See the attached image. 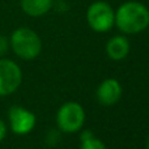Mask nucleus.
Here are the masks:
<instances>
[{
  "label": "nucleus",
  "instance_id": "obj_1",
  "mask_svg": "<svg viewBox=\"0 0 149 149\" xmlns=\"http://www.w3.org/2000/svg\"><path fill=\"white\" fill-rule=\"evenodd\" d=\"M114 22L126 34L140 33L149 25V10L139 1H127L118 8Z\"/></svg>",
  "mask_w": 149,
  "mask_h": 149
},
{
  "label": "nucleus",
  "instance_id": "obj_2",
  "mask_svg": "<svg viewBox=\"0 0 149 149\" xmlns=\"http://www.w3.org/2000/svg\"><path fill=\"white\" fill-rule=\"evenodd\" d=\"M10 47L18 58L31 60L39 55L42 42L38 34L29 28H18L10 36Z\"/></svg>",
  "mask_w": 149,
  "mask_h": 149
},
{
  "label": "nucleus",
  "instance_id": "obj_3",
  "mask_svg": "<svg viewBox=\"0 0 149 149\" xmlns=\"http://www.w3.org/2000/svg\"><path fill=\"white\" fill-rule=\"evenodd\" d=\"M86 20L93 30L98 33H105L113 28L115 21V13L110 4H107L106 1H94L88 8Z\"/></svg>",
  "mask_w": 149,
  "mask_h": 149
},
{
  "label": "nucleus",
  "instance_id": "obj_4",
  "mask_svg": "<svg viewBox=\"0 0 149 149\" xmlns=\"http://www.w3.org/2000/svg\"><path fill=\"white\" fill-rule=\"evenodd\" d=\"M58 126L64 132H77L82 127L85 120L84 109L76 102H68L60 107L58 111Z\"/></svg>",
  "mask_w": 149,
  "mask_h": 149
},
{
  "label": "nucleus",
  "instance_id": "obj_5",
  "mask_svg": "<svg viewBox=\"0 0 149 149\" xmlns=\"http://www.w3.org/2000/svg\"><path fill=\"white\" fill-rule=\"evenodd\" d=\"M22 72L13 60L0 59V95H9L18 89Z\"/></svg>",
  "mask_w": 149,
  "mask_h": 149
},
{
  "label": "nucleus",
  "instance_id": "obj_6",
  "mask_svg": "<svg viewBox=\"0 0 149 149\" xmlns=\"http://www.w3.org/2000/svg\"><path fill=\"white\" fill-rule=\"evenodd\" d=\"M10 130L16 135H26L36 126V115L21 106H12L8 113Z\"/></svg>",
  "mask_w": 149,
  "mask_h": 149
},
{
  "label": "nucleus",
  "instance_id": "obj_7",
  "mask_svg": "<svg viewBox=\"0 0 149 149\" xmlns=\"http://www.w3.org/2000/svg\"><path fill=\"white\" fill-rule=\"evenodd\" d=\"M122 95V86L115 79H107L98 86L97 97L103 105H114Z\"/></svg>",
  "mask_w": 149,
  "mask_h": 149
},
{
  "label": "nucleus",
  "instance_id": "obj_8",
  "mask_svg": "<svg viewBox=\"0 0 149 149\" xmlns=\"http://www.w3.org/2000/svg\"><path fill=\"white\" fill-rule=\"evenodd\" d=\"M106 52H107L109 58H111L113 60L124 59L130 52V43L127 38L120 36L113 37L106 45Z\"/></svg>",
  "mask_w": 149,
  "mask_h": 149
},
{
  "label": "nucleus",
  "instance_id": "obj_9",
  "mask_svg": "<svg viewBox=\"0 0 149 149\" xmlns=\"http://www.w3.org/2000/svg\"><path fill=\"white\" fill-rule=\"evenodd\" d=\"M52 7V0H21V8L28 16L39 17Z\"/></svg>",
  "mask_w": 149,
  "mask_h": 149
},
{
  "label": "nucleus",
  "instance_id": "obj_10",
  "mask_svg": "<svg viewBox=\"0 0 149 149\" xmlns=\"http://www.w3.org/2000/svg\"><path fill=\"white\" fill-rule=\"evenodd\" d=\"M81 149H106V147L103 145L102 141H100L98 139H95L94 136L90 139L82 140Z\"/></svg>",
  "mask_w": 149,
  "mask_h": 149
},
{
  "label": "nucleus",
  "instance_id": "obj_11",
  "mask_svg": "<svg viewBox=\"0 0 149 149\" xmlns=\"http://www.w3.org/2000/svg\"><path fill=\"white\" fill-rule=\"evenodd\" d=\"M9 49V42L4 36H0V58L4 56Z\"/></svg>",
  "mask_w": 149,
  "mask_h": 149
},
{
  "label": "nucleus",
  "instance_id": "obj_12",
  "mask_svg": "<svg viewBox=\"0 0 149 149\" xmlns=\"http://www.w3.org/2000/svg\"><path fill=\"white\" fill-rule=\"evenodd\" d=\"M5 135H7V126H5V123L0 119V141H3Z\"/></svg>",
  "mask_w": 149,
  "mask_h": 149
},
{
  "label": "nucleus",
  "instance_id": "obj_13",
  "mask_svg": "<svg viewBox=\"0 0 149 149\" xmlns=\"http://www.w3.org/2000/svg\"><path fill=\"white\" fill-rule=\"evenodd\" d=\"M90 137H93V134H92V132H89V131H85L84 134H82V136H81V141H82V140L90 139Z\"/></svg>",
  "mask_w": 149,
  "mask_h": 149
},
{
  "label": "nucleus",
  "instance_id": "obj_14",
  "mask_svg": "<svg viewBox=\"0 0 149 149\" xmlns=\"http://www.w3.org/2000/svg\"><path fill=\"white\" fill-rule=\"evenodd\" d=\"M147 149H149V139H148V143H147Z\"/></svg>",
  "mask_w": 149,
  "mask_h": 149
}]
</instances>
